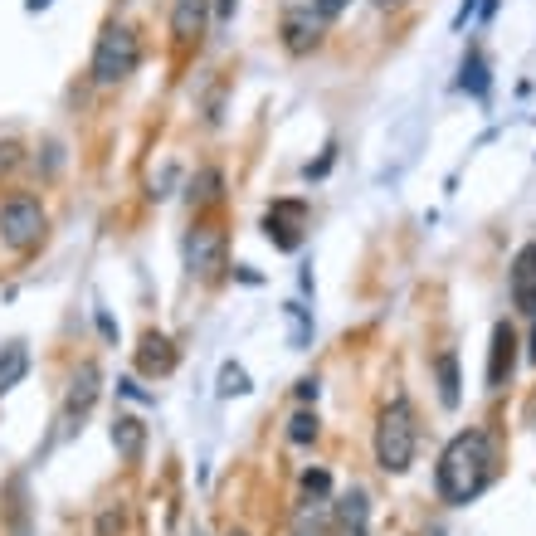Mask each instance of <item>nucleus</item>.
<instances>
[{
  "instance_id": "nucleus-19",
  "label": "nucleus",
  "mask_w": 536,
  "mask_h": 536,
  "mask_svg": "<svg viewBox=\"0 0 536 536\" xmlns=\"http://www.w3.org/2000/svg\"><path fill=\"white\" fill-rule=\"evenodd\" d=\"M283 312H288V342H293V351H303V346L312 342V317H307V307L288 303Z\"/></svg>"
},
{
  "instance_id": "nucleus-17",
  "label": "nucleus",
  "mask_w": 536,
  "mask_h": 536,
  "mask_svg": "<svg viewBox=\"0 0 536 536\" xmlns=\"http://www.w3.org/2000/svg\"><path fill=\"white\" fill-rule=\"evenodd\" d=\"M337 517H342L346 532H366V517H371V507H366V493L356 488V493H346L342 502H337Z\"/></svg>"
},
{
  "instance_id": "nucleus-10",
  "label": "nucleus",
  "mask_w": 536,
  "mask_h": 536,
  "mask_svg": "<svg viewBox=\"0 0 536 536\" xmlns=\"http://www.w3.org/2000/svg\"><path fill=\"white\" fill-rule=\"evenodd\" d=\"M98 381H103V376H98V366H93V361H83V366H78L74 371V381H69V405H64V415H69V420H83V415H88V410H93V400H98Z\"/></svg>"
},
{
  "instance_id": "nucleus-18",
  "label": "nucleus",
  "mask_w": 536,
  "mask_h": 536,
  "mask_svg": "<svg viewBox=\"0 0 536 536\" xmlns=\"http://www.w3.org/2000/svg\"><path fill=\"white\" fill-rule=\"evenodd\" d=\"M249 390H254V385H249V371H244L239 361H225V366H220L215 395H220V400H234V395H249Z\"/></svg>"
},
{
  "instance_id": "nucleus-26",
  "label": "nucleus",
  "mask_w": 536,
  "mask_h": 536,
  "mask_svg": "<svg viewBox=\"0 0 536 536\" xmlns=\"http://www.w3.org/2000/svg\"><path fill=\"white\" fill-rule=\"evenodd\" d=\"M473 10H478V0H463L459 15H454V30H463V25H468V15H473Z\"/></svg>"
},
{
  "instance_id": "nucleus-14",
  "label": "nucleus",
  "mask_w": 536,
  "mask_h": 536,
  "mask_svg": "<svg viewBox=\"0 0 536 536\" xmlns=\"http://www.w3.org/2000/svg\"><path fill=\"white\" fill-rule=\"evenodd\" d=\"M25 371H30V351H25V342L0 346V395H10L15 385L25 381Z\"/></svg>"
},
{
  "instance_id": "nucleus-9",
  "label": "nucleus",
  "mask_w": 536,
  "mask_h": 536,
  "mask_svg": "<svg viewBox=\"0 0 536 536\" xmlns=\"http://www.w3.org/2000/svg\"><path fill=\"white\" fill-rule=\"evenodd\" d=\"M210 5H215V0H176V5H171V35L200 39L205 25H210Z\"/></svg>"
},
{
  "instance_id": "nucleus-15",
  "label": "nucleus",
  "mask_w": 536,
  "mask_h": 536,
  "mask_svg": "<svg viewBox=\"0 0 536 536\" xmlns=\"http://www.w3.org/2000/svg\"><path fill=\"white\" fill-rule=\"evenodd\" d=\"M434 376H439V400L454 410L459 395H463L459 390V351H439V356H434Z\"/></svg>"
},
{
  "instance_id": "nucleus-30",
  "label": "nucleus",
  "mask_w": 536,
  "mask_h": 536,
  "mask_svg": "<svg viewBox=\"0 0 536 536\" xmlns=\"http://www.w3.org/2000/svg\"><path fill=\"white\" fill-rule=\"evenodd\" d=\"M493 10H498V0H483V20H493Z\"/></svg>"
},
{
  "instance_id": "nucleus-29",
  "label": "nucleus",
  "mask_w": 536,
  "mask_h": 536,
  "mask_svg": "<svg viewBox=\"0 0 536 536\" xmlns=\"http://www.w3.org/2000/svg\"><path fill=\"white\" fill-rule=\"evenodd\" d=\"M376 10H395V5H405V0H371Z\"/></svg>"
},
{
  "instance_id": "nucleus-12",
  "label": "nucleus",
  "mask_w": 536,
  "mask_h": 536,
  "mask_svg": "<svg viewBox=\"0 0 536 536\" xmlns=\"http://www.w3.org/2000/svg\"><path fill=\"white\" fill-rule=\"evenodd\" d=\"M317 30H322V20L312 15V5H307V10H288V20H283V44H288V54H307V49L317 44Z\"/></svg>"
},
{
  "instance_id": "nucleus-23",
  "label": "nucleus",
  "mask_w": 536,
  "mask_h": 536,
  "mask_svg": "<svg viewBox=\"0 0 536 536\" xmlns=\"http://www.w3.org/2000/svg\"><path fill=\"white\" fill-rule=\"evenodd\" d=\"M346 5H351V0H312V15L327 25V20H337V15H342Z\"/></svg>"
},
{
  "instance_id": "nucleus-5",
  "label": "nucleus",
  "mask_w": 536,
  "mask_h": 536,
  "mask_svg": "<svg viewBox=\"0 0 536 536\" xmlns=\"http://www.w3.org/2000/svg\"><path fill=\"white\" fill-rule=\"evenodd\" d=\"M303 220H307L303 200H273V210L264 215V234L278 249H298L303 244Z\"/></svg>"
},
{
  "instance_id": "nucleus-20",
  "label": "nucleus",
  "mask_w": 536,
  "mask_h": 536,
  "mask_svg": "<svg viewBox=\"0 0 536 536\" xmlns=\"http://www.w3.org/2000/svg\"><path fill=\"white\" fill-rule=\"evenodd\" d=\"M220 171H200V181H191V200H200V205H210V200H220Z\"/></svg>"
},
{
  "instance_id": "nucleus-27",
  "label": "nucleus",
  "mask_w": 536,
  "mask_h": 536,
  "mask_svg": "<svg viewBox=\"0 0 536 536\" xmlns=\"http://www.w3.org/2000/svg\"><path fill=\"white\" fill-rule=\"evenodd\" d=\"M317 390H322V385L307 376V381H298V400H317Z\"/></svg>"
},
{
  "instance_id": "nucleus-24",
  "label": "nucleus",
  "mask_w": 536,
  "mask_h": 536,
  "mask_svg": "<svg viewBox=\"0 0 536 536\" xmlns=\"http://www.w3.org/2000/svg\"><path fill=\"white\" fill-rule=\"evenodd\" d=\"M122 532V517H117V512H103V517H98V536H117Z\"/></svg>"
},
{
  "instance_id": "nucleus-33",
  "label": "nucleus",
  "mask_w": 536,
  "mask_h": 536,
  "mask_svg": "<svg viewBox=\"0 0 536 536\" xmlns=\"http://www.w3.org/2000/svg\"><path fill=\"white\" fill-rule=\"evenodd\" d=\"M230 536H244V532H230Z\"/></svg>"
},
{
  "instance_id": "nucleus-31",
  "label": "nucleus",
  "mask_w": 536,
  "mask_h": 536,
  "mask_svg": "<svg viewBox=\"0 0 536 536\" xmlns=\"http://www.w3.org/2000/svg\"><path fill=\"white\" fill-rule=\"evenodd\" d=\"M25 10H49V0H25Z\"/></svg>"
},
{
  "instance_id": "nucleus-16",
  "label": "nucleus",
  "mask_w": 536,
  "mask_h": 536,
  "mask_svg": "<svg viewBox=\"0 0 536 536\" xmlns=\"http://www.w3.org/2000/svg\"><path fill=\"white\" fill-rule=\"evenodd\" d=\"M459 88L468 93V98H488V88H493V78H488V59L473 49L468 59H463V69H459Z\"/></svg>"
},
{
  "instance_id": "nucleus-3",
  "label": "nucleus",
  "mask_w": 536,
  "mask_h": 536,
  "mask_svg": "<svg viewBox=\"0 0 536 536\" xmlns=\"http://www.w3.org/2000/svg\"><path fill=\"white\" fill-rule=\"evenodd\" d=\"M137 64H142L137 35H132L127 25H108V30L98 35V44H93V83L113 88V83H122L127 74H137Z\"/></svg>"
},
{
  "instance_id": "nucleus-8",
  "label": "nucleus",
  "mask_w": 536,
  "mask_h": 536,
  "mask_svg": "<svg viewBox=\"0 0 536 536\" xmlns=\"http://www.w3.org/2000/svg\"><path fill=\"white\" fill-rule=\"evenodd\" d=\"M512 361H517V332H512L507 322H498V327H493V351H488V385H493V390L507 385Z\"/></svg>"
},
{
  "instance_id": "nucleus-13",
  "label": "nucleus",
  "mask_w": 536,
  "mask_h": 536,
  "mask_svg": "<svg viewBox=\"0 0 536 536\" xmlns=\"http://www.w3.org/2000/svg\"><path fill=\"white\" fill-rule=\"evenodd\" d=\"M113 449L122 459H142V449H147V424L137 420V415H117L113 420Z\"/></svg>"
},
{
  "instance_id": "nucleus-4",
  "label": "nucleus",
  "mask_w": 536,
  "mask_h": 536,
  "mask_svg": "<svg viewBox=\"0 0 536 536\" xmlns=\"http://www.w3.org/2000/svg\"><path fill=\"white\" fill-rule=\"evenodd\" d=\"M39 234H44L39 200L35 195H10V200L0 205V239H5L10 249H30V244H39Z\"/></svg>"
},
{
  "instance_id": "nucleus-7",
  "label": "nucleus",
  "mask_w": 536,
  "mask_h": 536,
  "mask_svg": "<svg viewBox=\"0 0 536 536\" xmlns=\"http://www.w3.org/2000/svg\"><path fill=\"white\" fill-rule=\"evenodd\" d=\"M512 303L517 312L536 317V244H522L512 259Z\"/></svg>"
},
{
  "instance_id": "nucleus-28",
  "label": "nucleus",
  "mask_w": 536,
  "mask_h": 536,
  "mask_svg": "<svg viewBox=\"0 0 536 536\" xmlns=\"http://www.w3.org/2000/svg\"><path fill=\"white\" fill-rule=\"evenodd\" d=\"M234 5H239V0H215V10H220V20H230V15H234Z\"/></svg>"
},
{
  "instance_id": "nucleus-32",
  "label": "nucleus",
  "mask_w": 536,
  "mask_h": 536,
  "mask_svg": "<svg viewBox=\"0 0 536 536\" xmlns=\"http://www.w3.org/2000/svg\"><path fill=\"white\" fill-rule=\"evenodd\" d=\"M351 536H366V532H351Z\"/></svg>"
},
{
  "instance_id": "nucleus-2",
  "label": "nucleus",
  "mask_w": 536,
  "mask_h": 536,
  "mask_svg": "<svg viewBox=\"0 0 536 536\" xmlns=\"http://www.w3.org/2000/svg\"><path fill=\"white\" fill-rule=\"evenodd\" d=\"M376 463L385 473H405L415 463V415L405 400L385 405L381 424H376Z\"/></svg>"
},
{
  "instance_id": "nucleus-1",
  "label": "nucleus",
  "mask_w": 536,
  "mask_h": 536,
  "mask_svg": "<svg viewBox=\"0 0 536 536\" xmlns=\"http://www.w3.org/2000/svg\"><path fill=\"white\" fill-rule=\"evenodd\" d=\"M493 478V434L488 429H463L449 439V449L439 454V468H434V488L449 507H463L473 502Z\"/></svg>"
},
{
  "instance_id": "nucleus-11",
  "label": "nucleus",
  "mask_w": 536,
  "mask_h": 536,
  "mask_svg": "<svg viewBox=\"0 0 536 536\" xmlns=\"http://www.w3.org/2000/svg\"><path fill=\"white\" fill-rule=\"evenodd\" d=\"M137 366H142L147 376H171V371H176V346H171V337L147 332V337H142V351H137Z\"/></svg>"
},
{
  "instance_id": "nucleus-6",
  "label": "nucleus",
  "mask_w": 536,
  "mask_h": 536,
  "mask_svg": "<svg viewBox=\"0 0 536 536\" xmlns=\"http://www.w3.org/2000/svg\"><path fill=\"white\" fill-rule=\"evenodd\" d=\"M220 259H225V234L215 230V225L191 230V239H186V264H191V273H215Z\"/></svg>"
},
{
  "instance_id": "nucleus-25",
  "label": "nucleus",
  "mask_w": 536,
  "mask_h": 536,
  "mask_svg": "<svg viewBox=\"0 0 536 536\" xmlns=\"http://www.w3.org/2000/svg\"><path fill=\"white\" fill-rule=\"evenodd\" d=\"M117 390H122V395H132V400H152V395H147L137 381H117Z\"/></svg>"
},
{
  "instance_id": "nucleus-22",
  "label": "nucleus",
  "mask_w": 536,
  "mask_h": 536,
  "mask_svg": "<svg viewBox=\"0 0 536 536\" xmlns=\"http://www.w3.org/2000/svg\"><path fill=\"white\" fill-rule=\"evenodd\" d=\"M327 488H332V478H327L322 468H307V473H303V493H307V498H322Z\"/></svg>"
},
{
  "instance_id": "nucleus-21",
  "label": "nucleus",
  "mask_w": 536,
  "mask_h": 536,
  "mask_svg": "<svg viewBox=\"0 0 536 536\" xmlns=\"http://www.w3.org/2000/svg\"><path fill=\"white\" fill-rule=\"evenodd\" d=\"M288 439H293V444H312V439H317V415L298 410V415L288 420Z\"/></svg>"
}]
</instances>
